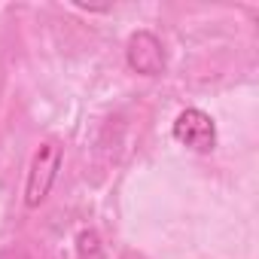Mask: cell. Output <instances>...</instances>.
I'll return each mask as SVG.
<instances>
[{
	"mask_svg": "<svg viewBox=\"0 0 259 259\" xmlns=\"http://www.w3.org/2000/svg\"><path fill=\"white\" fill-rule=\"evenodd\" d=\"M125 61L141 76H159V73H165V64H168L165 46H162V40L153 31H135L132 37H128Z\"/></svg>",
	"mask_w": 259,
	"mask_h": 259,
	"instance_id": "3957f363",
	"label": "cell"
},
{
	"mask_svg": "<svg viewBox=\"0 0 259 259\" xmlns=\"http://www.w3.org/2000/svg\"><path fill=\"white\" fill-rule=\"evenodd\" d=\"M61 162H64V147L58 141H43L34 150L31 165H28V177H25V204L28 207H40L49 198V192L58 180Z\"/></svg>",
	"mask_w": 259,
	"mask_h": 259,
	"instance_id": "6da1fadb",
	"label": "cell"
},
{
	"mask_svg": "<svg viewBox=\"0 0 259 259\" xmlns=\"http://www.w3.org/2000/svg\"><path fill=\"white\" fill-rule=\"evenodd\" d=\"M174 141L192 153H210L217 147V125L204 110L189 107L174 119Z\"/></svg>",
	"mask_w": 259,
	"mask_h": 259,
	"instance_id": "7a4b0ae2",
	"label": "cell"
}]
</instances>
